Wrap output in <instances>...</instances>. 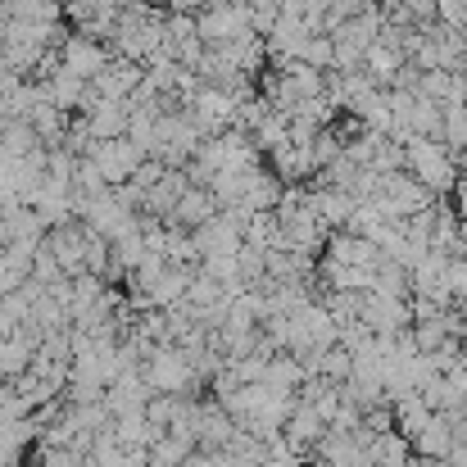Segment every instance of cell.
I'll return each instance as SVG.
<instances>
[{
	"label": "cell",
	"mask_w": 467,
	"mask_h": 467,
	"mask_svg": "<svg viewBox=\"0 0 467 467\" xmlns=\"http://www.w3.org/2000/svg\"><path fill=\"white\" fill-rule=\"evenodd\" d=\"M441 146L450 155L467 150V105H445L441 109Z\"/></svg>",
	"instance_id": "obj_1"
},
{
	"label": "cell",
	"mask_w": 467,
	"mask_h": 467,
	"mask_svg": "<svg viewBox=\"0 0 467 467\" xmlns=\"http://www.w3.org/2000/svg\"><path fill=\"white\" fill-rule=\"evenodd\" d=\"M300 64H309L313 73H331L336 68V50H331V36H305L300 50H296Z\"/></svg>",
	"instance_id": "obj_2"
},
{
	"label": "cell",
	"mask_w": 467,
	"mask_h": 467,
	"mask_svg": "<svg viewBox=\"0 0 467 467\" xmlns=\"http://www.w3.org/2000/svg\"><path fill=\"white\" fill-rule=\"evenodd\" d=\"M436 23L450 27V32H463L467 27V0H436Z\"/></svg>",
	"instance_id": "obj_3"
},
{
	"label": "cell",
	"mask_w": 467,
	"mask_h": 467,
	"mask_svg": "<svg viewBox=\"0 0 467 467\" xmlns=\"http://www.w3.org/2000/svg\"><path fill=\"white\" fill-rule=\"evenodd\" d=\"M445 200H450V209H454L459 218H467V172H459V182H454V191H450Z\"/></svg>",
	"instance_id": "obj_4"
},
{
	"label": "cell",
	"mask_w": 467,
	"mask_h": 467,
	"mask_svg": "<svg viewBox=\"0 0 467 467\" xmlns=\"http://www.w3.org/2000/svg\"><path fill=\"white\" fill-rule=\"evenodd\" d=\"M463 46H467V27H463Z\"/></svg>",
	"instance_id": "obj_5"
}]
</instances>
